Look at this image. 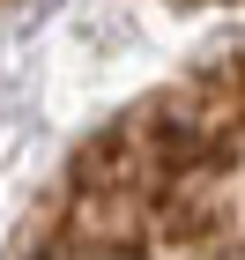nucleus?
<instances>
[{"label": "nucleus", "instance_id": "2", "mask_svg": "<svg viewBox=\"0 0 245 260\" xmlns=\"http://www.w3.org/2000/svg\"><path fill=\"white\" fill-rule=\"evenodd\" d=\"M163 238V186H97L75 179L60 216V245L75 260H142Z\"/></svg>", "mask_w": 245, "mask_h": 260}, {"label": "nucleus", "instance_id": "1", "mask_svg": "<svg viewBox=\"0 0 245 260\" xmlns=\"http://www.w3.org/2000/svg\"><path fill=\"white\" fill-rule=\"evenodd\" d=\"M134 126L149 134V156L163 164L171 186L193 171L245 164V60H223L179 89H163V97H149L134 112Z\"/></svg>", "mask_w": 245, "mask_h": 260}]
</instances>
